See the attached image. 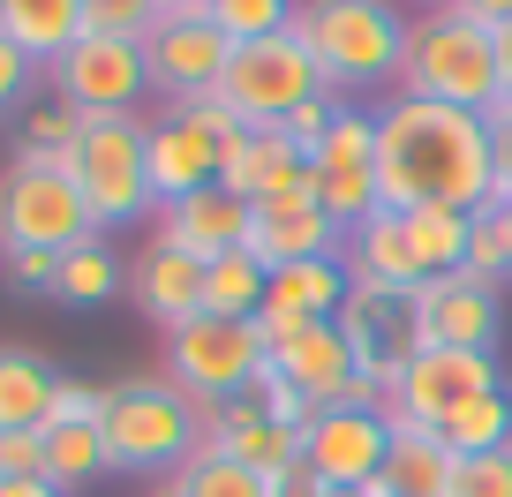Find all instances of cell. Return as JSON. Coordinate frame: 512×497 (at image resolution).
Masks as SVG:
<instances>
[{
	"label": "cell",
	"mask_w": 512,
	"mask_h": 497,
	"mask_svg": "<svg viewBox=\"0 0 512 497\" xmlns=\"http://www.w3.org/2000/svg\"><path fill=\"white\" fill-rule=\"evenodd\" d=\"M174 497H279V482H264L256 467H241V460H226V452L204 445V452L174 475Z\"/></svg>",
	"instance_id": "1f68e13d"
},
{
	"label": "cell",
	"mask_w": 512,
	"mask_h": 497,
	"mask_svg": "<svg viewBox=\"0 0 512 497\" xmlns=\"http://www.w3.org/2000/svg\"><path fill=\"white\" fill-rule=\"evenodd\" d=\"M151 121L144 113H113V121H83L76 144H68V181L83 189V204H91L98 234H113V226H136L159 196H151Z\"/></svg>",
	"instance_id": "5b68a950"
},
{
	"label": "cell",
	"mask_w": 512,
	"mask_h": 497,
	"mask_svg": "<svg viewBox=\"0 0 512 497\" xmlns=\"http://www.w3.org/2000/svg\"><path fill=\"white\" fill-rule=\"evenodd\" d=\"M113 294H128V264L113 257V241H106V234H91L83 249H68V257H61L53 302H68V309H106Z\"/></svg>",
	"instance_id": "484cf974"
},
{
	"label": "cell",
	"mask_w": 512,
	"mask_h": 497,
	"mask_svg": "<svg viewBox=\"0 0 512 497\" xmlns=\"http://www.w3.org/2000/svg\"><path fill=\"white\" fill-rule=\"evenodd\" d=\"M332 113H339V98H332V91L309 98L302 113H287V121H279V144H287L294 159H317V144L332 136Z\"/></svg>",
	"instance_id": "74e56055"
},
{
	"label": "cell",
	"mask_w": 512,
	"mask_h": 497,
	"mask_svg": "<svg viewBox=\"0 0 512 497\" xmlns=\"http://www.w3.org/2000/svg\"><path fill=\"white\" fill-rule=\"evenodd\" d=\"M392 460V422L384 407H324L302 430V475L317 490H369Z\"/></svg>",
	"instance_id": "4fadbf2b"
},
{
	"label": "cell",
	"mask_w": 512,
	"mask_h": 497,
	"mask_svg": "<svg viewBox=\"0 0 512 497\" xmlns=\"http://www.w3.org/2000/svg\"><path fill=\"white\" fill-rule=\"evenodd\" d=\"M482 392H505V362H497V354L422 347L415 362H407V377L384 392V407H400V415H415V422H430V430H437L452 407L482 400Z\"/></svg>",
	"instance_id": "9a60e30c"
},
{
	"label": "cell",
	"mask_w": 512,
	"mask_h": 497,
	"mask_svg": "<svg viewBox=\"0 0 512 497\" xmlns=\"http://www.w3.org/2000/svg\"><path fill=\"white\" fill-rule=\"evenodd\" d=\"M264 287H272V272H264L249 249L204 264V309L211 317H256V309H264Z\"/></svg>",
	"instance_id": "f546056e"
},
{
	"label": "cell",
	"mask_w": 512,
	"mask_h": 497,
	"mask_svg": "<svg viewBox=\"0 0 512 497\" xmlns=\"http://www.w3.org/2000/svg\"><path fill=\"white\" fill-rule=\"evenodd\" d=\"M0 38L23 46L38 68H53L83 38V0H0Z\"/></svg>",
	"instance_id": "cb8c5ba5"
},
{
	"label": "cell",
	"mask_w": 512,
	"mask_h": 497,
	"mask_svg": "<svg viewBox=\"0 0 512 497\" xmlns=\"http://www.w3.org/2000/svg\"><path fill=\"white\" fill-rule=\"evenodd\" d=\"M128 302L144 309L159 332H174V324L204 317V264L181 257V249H166V241H151L144 257L128 264Z\"/></svg>",
	"instance_id": "ffe728a7"
},
{
	"label": "cell",
	"mask_w": 512,
	"mask_h": 497,
	"mask_svg": "<svg viewBox=\"0 0 512 497\" xmlns=\"http://www.w3.org/2000/svg\"><path fill=\"white\" fill-rule=\"evenodd\" d=\"M347 272L354 279H384V287H422V264H415V241H407L400 211H369L362 226L347 234Z\"/></svg>",
	"instance_id": "603a6c76"
},
{
	"label": "cell",
	"mask_w": 512,
	"mask_h": 497,
	"mask_svg": "<svg viewBox=\"0 0 512 497\" xmlns=\"http://www.w3.org/2000/svg\"><path fill=\"white\" fill-rule=\"evenodd\" d=\"M53 98L76 106L83 121H113V113H136L151 91V61H144V38H106V31H83L61 61L46 68Z\"/></svg>",
	"instance_id": "30bf717a"
},
{
	"label": "cell",
	"mask_w": 512,
	"mask_h": 497,
	"mask_svg": "<svg viewBox=\"0 0 512 497\" xmlns=\"http://www.w3.org/2000/svg\"><path fill=\"white\" fill-rule=\"evenodd\" d=\"M505 234H512V211H505Z\"/></svg>",
	"instance_id": "f907efd6"
},
{
	"label": "cell",
	"mask_w": 512,
	"mask_h": 497,
	"mask_svg": "<svg viewBox=\"0 0 512 497\" xmlns=\"http://www.w3.org/2000/svg\"><path fill=\"white\" fill-rule=\"evenodd\" d=\"M98 234L83 189L68 181L61 159H8L0 174V257L8 249H46V257H68Z\"/></svg>",
	"instance_id": "52a82bcc"
},
{
	"label": "cell",
	"mask_w": 512,
	"mask_h": 497,
	"mask_svg": "<svg viewBox=\"0 0 512 497\" xmlns=\"http://www.w3.org/2000/svg\"><path fill=\"white\" fill-rule=\"evenodd\" d=\"M347 294H354L347 257H309V264H287V272H272V287H264L256 332H264V347H279V339H294L302 324H332L339 309H347Z\"/></svg>",
	"instance_id": "2e32d148"
},
{
	"label": "cell",
	"mask_w": 512,
	"mask_h": 497,
	"mask_svg": "<svg viewBox=\"0 0 512 497\" xmlns=\"http://www.w3.org/2000/svg\"><path fill=\"white\" fill-rule=\"evenodd\" d=\"M272 369V347L256 332V317H189L166 332V385H181L196 407H226Z\"/></svg>",
	"instance_id": "8992f818"
},
{
	"label": "cell",
	"mask_w": 512,
	"mask_h": 497,
	"mask_svg": "<svg viewBox=\"0 0 512 497\" xmlns=\"http://www.w3.org/2000/svg\"><path fill=\"white\" fill-rule=\"evenodd\" d=\"M144 61H151V91H159L166 106H189V98H211L226 83L234 38H226L204 8H174V0H166V16L151 23V38H144Z\"/></svg>",
	"instance_id": "7c38bea8"
},
{
	"label": "cell",
	"mask_w": 512,
	"mask_h": 497,
	"mask_svg": "<svg viewBox=\"0 0 512 497\" xmlns=\"http://www.w3.org/2000/svg\"><path fill=\"white\" fill-rule=\"evenodd\" d=\"M272 369L317 407V415H324V407H384V385L354 362V347H347L339 324H302L294 339H279Z\"/></svg>",
	"instance_id": "5bb4252c"
},
{
	"label": "cell",
	"mask_w": 512,
	"mask_h": 497,
	"mask_svg": "<svg viewBox=\"0 0 512 497\" xmlns=\"http://www.w3.org/2000/svg\"><path fill=\"white\" fill-rule=\"evenodd\" d=\"M279 497H309V475H294V482H287V490H279Z\"/></svg>",
	"instance_id": "bcb514c9"
},
{
	"label": "cell",
	"mask_w": 512,
	"mask_h": 497,
	"mask_svg": "<svg viewBox=\"0 0 512 497\" xmlns=\"http://www.w3.org/2000/svg\"><path fill=\"white\" fill-rule=\"evenodd\" d=\"M0 279H8L16 294H53L61 257H46V249H8V257H0Z\"/></svg>",
	"instance_id": "ab89813d"
},
{
	"label": "cell",
	"mask_w": 512,
	"mask_h": 497,
	"mask_svg": "<svg viewBox=\"0 0 512 497\" xmlns=\"http://www.w3.org/2000/svg\"><path fill=\"white\" fill-rule=\"evenodd\" d=\"M204 16L219 23L234 46H256V38H279L294 31V16H302V0H204Z\"/></svg>",
	"instance_id": "d6a6232c"
},
{
	"label": "cell",
	"mask_w": 512,
	"mask_h": 497,
	"mask_svg": "<svg viewBox=\"0 0 512 497\" xmlns=\"http://www.w3.org/2000/svg\"><path fill=\"white\" fill-rule=\"evenodd\" d=\"M249 219H256V204H241L226 181H211V189L166 204V211H159V234H151V241H166V249H181V257L211 264V257H234L241 241H249Z\"/></svg>",
	"instance_id": "ac0fdd59"
},
{
	"label": "cell",
	"mask_w": 512,
	"mask_h": 497,
	"mask_svg": "<svg viewBox=\"0 0 512 497\" xmlns=\"http://www.w3.org/2000/svg\"><path fill=\"white\" fill-rule=\"evenodd\" d=\"M211 98L234 113L241 129H279L287 113H302L309 98H324V76H317V61H309L302 38L279 31V38H256V46H234L226 83Z\"/></svg>",
	"instance_id": "ba28073f"
},
{
	"label": "cell",
	"mask_w": 512,
	"mask_h": 497,
	"mask_svg": "<svg viewBox=\"0 0 512 497\" xmlns=\"http://www.w3.org/2000/svg\"><path fill=\"white\" fill-rule=\"evenodd\" d=\"M204 445H211V452H226V460H241V467H256V475L279 482V490L302 475V430H279V422H272V415H256L249 400L211 407Z\"/></svg>",
	"instance_id": "d6986e66"
},
{
	"label": "cell",
	"mask_w": 512,
	"mask_h": 497,
	"mask_svg": "<svg viewBox=\"0 0 512 497\" xmlns=\"http://www.w3.org/2000/svg\"><path fill=\"white\" fill-rule=\"evenodd\" d=\"M415 294H422V287H384V279H354L347 309L332 317L339 332H347L354 362H362L384 392L400 385L407 362L430 347V339H422V309H415Z\"/></svg>",
	"instance_id": "8fae6325"
},
{
	"label": "cell",
	"mask_w": 512,
	"mask_h": 497,
	"mask_svg": "<svg viewBox=\"0 0 512 497\" xmlns=\"http://www.w3.org/2000/svg\"><path fill=\"white\" fill-rule=\"evenodd\" d=\"M159 16L166 0H83V31H106V38H151Z\"/></svg>",
	"instance_id": "8d00e7d4"
},
{
	"label": "cell",
	"mask_w": 512,
	"mask_h": 497,
	"mask_svg": "<svg viewBox=\"0 0 512 497\" xmlns=\"http://www.w3.org/2000/svg\"><path fill=\"white\" fill-rule=\"evenodd\" d=\"M317 174H369L377 166V113L369 106H354V98H339V113H332V136L317 144Z\"/></svg>",
	"instance_id": "4dcf8cb0"
},
{
	"label": "cell",
	"mask_w": 512,
	"mask_h": 497,
	"mask_svg": "<svg viewBox=\"0 0 512 497\" xmlns=\"http://www.w3.org/2000/svg\"><path fill=\"white\" fill-rule=\"evenodd\" d=\"M241 136V121L219 106V98H189V106H166L159 121H151V144H144V159H151V196H159V211L166 204H181V196H196V189H211L219 181V159H226V144Z\"/></svg>",
	"instance_id": "9c48e42d"
},
{
	"label": "cell",
	"mask_w": 512,
	"mask_h": 497,
	"mask_svg": "<svg viewBox=\"0 0 512 497\" xmlns=\"http://www.w3.org/2000/svg\"><path fill=\"white\" fill-rule=\"evenodd\" d=\"M264 272H287V264H309V257H339L347 234H339L324 211H302V204H256L249 219V241H241Z\"/></svg>",
	"instance_id": "44dd1931"
},
{
	"label": "cell",
	"mask_w": 512,
	"mask_h": 497,
	"mask_svg": "<svg viewBox=\"0 0 512 497\" xmlns=\"http://www.w3.org/2000/svg\"><path fill=\"white\" fill-rule=\"evenodd\" d=\"M415 309H422V339H430V347L497 354V339H505V294L482 287V279H467V272L430 279V287L415 294Z\"/></svg>",
	"instance_id": "e0dca14e"
},
{
	"label": "cell",
	"mask_w": 512,
	"mask_h": 497,
	"mask_svg": "<svg viewBox=\"0 0 512 497\" xmlns=\"http://www.w3.org/2000/svg\"><path fill=\"white\" fill-rule=\"evenodd\" d=\"M309 497H392V490H384V482H369V490H317V482H309Z\"/></svg>",
	"instance_id": "f6af8a7d"
},
{
	"label": "cell",
	"mask_w": 512,
	"mask_h": 497,
	"mask_svg": "<svg viewBox=\"0 0 512 497\" xmlns=\"http://www.w3.org/2000/svg\"><path fill=\"white\" fill-rule=\"evenodd\" d=\"M437 437H445V452H512V385L452 407V415L437 422Z\"/></svg>",
	"instance_id": "f1b7e54d"
},
{
	"label": "cell",
	"mask_w": 512,
	"mask_h": 497,
	"mask_svg": "<svg viewBox=\"0 0 512 497\" xmlns=\"http://www.w3.org/2000/svg\"><path fill=\"white\" fill-rule=\"evenodd\" d=\"M384 422H392V460H384L377 482H384L392 497H445V482H452L445 437H437L430 422L400 415V407H384Z\"/></svg>",
	"instance_id": "7402d4cb"
},
{
	"label": "cell",
	"mask_w": 512,
	"mask_h": 497,
	"mask_svg": "<svg viewBox=\"0 0 512 497\" xmlns=\"http://www.w3.org/2000/svg\"><path fill=\"white\" fill-rule=\"evenodd\" d=\"M159 497H174V482H166V490H159Z\"/></svg>",
	"instance_id": "681fc988"
},
{
	"label": "cell",
	"mask_w": 512,
	"mask_h": 497,
	"mask_svg": "<svg viewBox=\"0 0 512 497\" xmlns=\"http://www.w3.org/2000/svg\"><path fill=\"white\" fill-rule=\"evenodd\" d=\"M490 204L512 211V98L490 106Z\"/></svg>",
	"instance_id": "f35d334b"
},
{
	"label": "cell",
	"mask_w": 512,
	"mask_h": 497,
	"mask_svg": "<svg viewBox=\"0 0 512 497\" xmlns=\"http://www.w3.org/2000/svg\"><path fill=\"white\" fill-rule=\"evenodd\" d=\"M407 241H415V264H422V287L467 264V234H475V211H400Z\"/></svg>",
	"instance_id": "83f0119b"
},
{
	"label": "cell",
	"mask_w": 512,
	"mask_h": 497,
	"mask_svg": "<svg viewBox=\"0 0 512 497\" xmlns=\"http://www.w3.org/2000/svg\"><path fill=\"white\" fill-rule=\"evenodd\" d=\"M407 31H415V16L400 0H302V16H294V38L309 46L332 98H354L369 83L400 91Z\"/></svg>",
	"instance_id": "7a4b0ae2"
},
{
	"label": "cell",
	"mask_w": 512,
	"mask_h": 497,
	"mask_svg": "<svg viewBox=\"0 0 512 497\" xmlns=\"http://www.w3.org/2000/svg\"><path fill=\"white\" fill-rule=\"evenodd\" d=\"M377 196L384 211H482L490 204V121L392 91L377 106Z\"/></svg>",
	"instance_id": "6da1fadb"
},
{
	"label": "cell",
	"mask_w": 512,
	"mask_h": 497,
	"mask_svg": "<svg viewBox=\"0 0 512 497\" xmlns=\"http://www.w3.org/2000/svg\"><path fill=\"white\" fill-rule=\"evenodd\" d=\"M46 475V437L38 430H0V482Z\"/></svg>",
	"instance_id": "60d3db41"
},
{
	"label": "cell",
	"mask_w": 512,
	"mask_h": 497,
	"mask_svg": "<svg viewBox=\"0 0 512 497\" xmlns=\"http://www.w3.org/2000/svg\"><path fill=\"white\" fill-rule=\"evenodd\" d=\"M106 467L113 475H181L204 452L211 415L166 377H128L106 385Z\"/></svg>",
	"instance_id": "3957f363"
},
{
	"label": "cell",
	"mask_w": 512,
	"mask_h": 497,
	"mask_svg": "<svg viewBox=\"0 0 512 497\" xmlns=\"http://www.w3.org/2000/svg\"><path fill=\"white\" fill-rule=\"evenodd\" d=\"M61 369L31 347H0V430H46Z\"/></svg>",
	"instance_id": "d4e9b609"
},
{
	"label": "cell",
	"mask_w": 512,
	"mask_h": 497,
	"mask_svg": "<svg viewBox=\"0 0 512 497\" xmlns=\"http://www.w3.org/2000/svg\"><path fill=\"white\" fill-rule=\"evenodd\" d=\"M46 482L53 490H91L98 475H113L106 467V430H98V422H46Z\"/></svg>",
	"instance_id": "4316f807"
},
{
	"label": "cell",
	"mask_w": 512,
	"mask_h": 497,
	"mask_svg": "<svg viewBox=\"0 0 512 497\" xmlns=\"http://www.w3.org/2000/svg\"><path fill=\"white\" fill-rule=\"evenodd\" d=\"M460 16H475V23H490V31H505L512 23V0H452Z\"/></svg>",
	"instance_id": "7bdbcfd3"
},
{
	"label": "cell",
	"mask_w": 512,
	"mask_h": 497,
	"mask_svg": "<svg viewBox=\"0 0 512 497\" xmlns=\"http://www.w3.org/2000/svg\"><path fill=\"white\" fill-rule=\"evenodd\" d=\"M174 8H204V0H174Z\"/></svg>",
	"instance_id": "7dc6e473"
},
{
	"label": "cell",
	"mask_w": 512,
	"mask_h": 497,
	"mask_svg": "<svg viewBox=\"0 0 512 497\" xmlns=\"http://www.w3.org/2000/svg\"><path fill=\"white\" fill-rule=\"evenodd\" d=\"M445 497H512V452H452Z\"/></svg>",
	"instance_id": "d590c367"
},
{
	"label": "cell",
	"mask_w": 512,
	"mask_h": 497,
	"mask_svg": "<svg viewBox=\"0 0 512 497\" xmlns=\"http://www.w3.org/2000/svg\"><path fill=\"white\" fill-rule=\"evenodd\" d=\"M0 497H61L46 475H23V482H0Z\"/></svg>",
	"instance_id": "ee69618b"
},
{
	"label": "cell",
	"mask_w": 512,
	"mask_h": 497,
	"mask_svg": "<svg viewBox=\"0 0 512 497\" xmlns=\"http://www.w3.org/2000/svg\"><path fill=\"white\" fill-rule=\"evenodd\" d=\"M400 91L437 98V106L482 113L505 98V68H497V31L460 8H422L407 31V61H400Z\"/></svg>",
	"instance_id": "277c9868"
},
{
	"label": "cell",
	"mask_w": 512,
	"mask_h": 497,
	"mask_svg": "<svg viewBox=\"0 0 512 497\" xmlns=\"http://www.w3.org/2000/svg\"><path fill=\"white\" fill-rule=\"evenodd\" d=\"M422 8H452V0H422Z\"/></svg>",
	"instance_id": "c3c4849f"
},
{
	"label": "cell",
	"mask_w": 512,
	"mask_h": 497,
	"mask_svg": "<svg viewBox=\"0 0 512 497\" xmlns=\"http://www.w3.org/2000/svg\"><path fill=\"white\" fill-rule=\"evenodd\" d=\"M460 272L482 279V287H497V294L512 287V234H505V211H497V204L475 211V234H467V264H460Z\"/></svg>",
	"instance_id": "836d02e7"
},
{
	"label": "cell",
	"mask_w": 512,
	"mask_h": 497,
	"mask_svg": "<svg viewBox=\"0 0 512 497\" xmlns=\"http://www.w3.org/2000/svg\"><path fill=\"white\" fill-rule=\"evenodd\" d=\"M31 76H38V61H31L23 46H8V38H0V113L16 106L23 91H31Z\"/></svg>",
	"instance_id": "b9f144b4"
},
{
	"label": "cell",
	"mask_w": 512,
	"mask_h": 497,
	"mask_svg": "<svg viewBox=\"0 0 512 497\" xmlns=\"http://www.w3.org/2000/svg\"><path fill=\"white\" fill-rule=\"evenodd\" d=\"M76 129H83V113L76 106H38V113H23V136H16V159H68V144H76Z\"/></svg>",
	"instance_id": "e575fe53"
}]
</instances>
